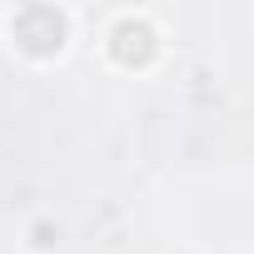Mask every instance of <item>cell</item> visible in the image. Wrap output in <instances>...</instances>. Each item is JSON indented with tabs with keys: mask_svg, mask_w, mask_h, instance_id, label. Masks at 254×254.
Returning a JSON list of instances; mask_svg holds the SVG:
<instances>
[{
	"mask_svg": "<svg viewBox=\"0 0 254 254\" xmlns=\"http://www.w3.org/2000/svg\"><path fill=\"white\" fill-rule=\"evenodd\" d=\"M10 30H15L20 50H30V55H55V50L65 45V15L50 10V5H30V10H20Z\"/></svg>",
	"mask_w": 254,
	"mask_h": 254,
	"instance_id": "6da1fadb",
	"label": "cell"
},
{
	"mask_svg": "<svg viewBox=\"0 0 254 254\" xmlns=\"http://www.w3.org/2000/svg\"><path fill=\"white\" fill-rule=\"evenodd\" d=\"M110 50H115L120 65H145L155 55V30L145 20H120L115 35H110Z\"/></svg>",
	"mask_w": 254,
	"mask_h": 254,
	"instance_id": "7a4b0ae2",
	"label": "cell"
}]
</instances>
